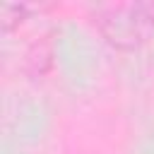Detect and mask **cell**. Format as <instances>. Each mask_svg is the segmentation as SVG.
<instances>
[{
	"instance_id": "cell-1",
	"label": "cell",
	"mask_w": 154,
	"mask_h": 154,
	"mask_svg": "<svg viewBox=\"0 0 154 154\" xmlns=\"http://www.w3.org/2000/svg\"><path fill=\"white\" fill-rule=\"evenodd\" d=\"M94 22L108 43L123 51H132L140 43H144L154 31V5H103L94 12Z\"/></svg>"
}]
</instances>
